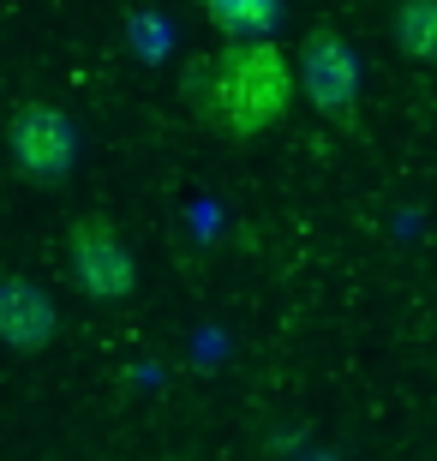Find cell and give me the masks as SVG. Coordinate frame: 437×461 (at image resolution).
<instances>
[{"label":"cell","mask_w":437,"mask_h":461,"mask_svg":"<svg viewBox=\"0 0 437 461\" xmlns=\"http://www.w3.org/2000/svg\"><path fill=\"white\" fill-rule=\"evenodd\" d=\"M60 258H67L72 288L85 294V300H96V306H120V300L138 294V258L102 210L72 216L67 240H60Z\"/></svg>","instance_id":"3957f363"},{"label":"cell","mask_w":437,"mask_h":461,"mask_svg":"<svg viewBox=\"0 0 437 461\" xmlns=\"http://www.w3.org/2000/svg\"><path fill=\"white\" fill-rule=\"evenodd\" d=\"M6 156L31 186L54 192L85 162V132L60 103H18L13 120H6Z\"/></svg>","instance_id":"7a4b0ae2"},{"label":"cell","mask_w":437,"mask_h":461,"mask_svg":"<svg viewBox=\"0 0 437 461\" xmlns=\"http://www.w3.org/2000/svg\"><path fill=\"white\" fill-rule=\"evenodd\" d=\"M60 336V306H54V294L31 276L6 270L0 276V348H13V354H42L54 348Z\"/></svg>","instance_id":"5b68a950"},{"label":"cell","mask_w":437,"mask_h":461,"mask_svg":"<svg viewBox=\"0 0 437 461\" xmlns=\"http://www.w3.org/2000/svg\"><path fill=\"white\" fill-rule=\"evenodd\" d=\"M204 13L222 36H276L282 0H204Z\"/></svg>","instance_id":"52a82bcc"},{"label":"cell","mask_w":437,"mask_h":461,"mask_svg":"<svg viewBox=\"0 0 437 461\" xmlns=\"http://www.w3.org/2000/svg\"><path fill=\"white\" fill-rule=\"evenodd\" d=\"M389 36L407 60H437V0H396Z\"/></svg>","instance_id":"8992f818"},{"label":"cell","mask_w":437,"mask_h":461,"mask_svg":"<svg viewBox=\"0 0 437 461\" xmlns=\"http://www.w3.org/2000/svg\"><path fill=\"white\" fill-rule=\"evenodd\" d=\"M294 72H300V96L318 108L323 120H336V126H353L360 114V85H366V67H360V54H353L348 36L336 31H312L294 54Z\"/></svg>","instance_id":"277c9868"},{"label":"cell","mask_w":437,"mask_h":461,"mask_svg":"<svg viewBox=\"0 0 437 461\" xmlns=\"http://www.w3.org/2000/svg\"><path fill=\"white\" fill-rule=\"evenodd\" d=\"M198 114L228 138H258L282 126L294 96H300V72L276 49V36H222L216 60L198 72Z\"/></svg>","instance_id":"6da1fadb"}]
</instances>
